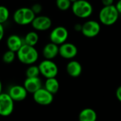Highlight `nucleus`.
Instances as JSON below:
<instances>
[{"label":"nucleus","mask_w":121,"mask_h":121,"mask_svg":"<svg viewBox=\"0 0 121 121\" xmlns=\"http://www.w3.org/2000/svg\"><path fill=\"white\" fill-rule=\"evenodd\" d=\"M17 58L23 64L34 65L39 59V52L34 46L24 44L17 51Z\"/></svg>","instance_id":"1"},{"label":"nucleus","mask_w":121,"mask_h":121,"mask_svg":"<svg viewBox=\"0 0 121 121\" xmlns=\"http://www.w3.org/2000/svg\"><path fill=\"white\" fill-rule=\"evenodd\" d=\"M119 12L115 5L103 7L99 12V21L105 26L113 25L118 19Z\"/></svg>","instance_id":"2"},{"label":"nucleus","mask_w":121,"mask_h":121,"mask_svg":"<svg viewBox=\"0 0 121 121\" xmlns=\"http://www.w3.org/2000/svg\"><path fill=\"white\" fill-rule=\"evenodd\" d=\"M36 17V14L33 12L31 8L21 7L17 9L13 14L14 22L20 26H26L31 24L34 19Z\"/></svg>","instance_id":"3"},{"label":"nucleus","mask_w":121,"mask_h":121,"mask_svg":"<svg viewBox=\"0 0 121 121\" xmlns=\"http://www.w3.org/2000/svg\"><path fill=\"white\" fill-rule=\"evenodd\" d=\"M73 14L81 19H86L91 17L93 12L92 4L86 0H78L72 4Z\"/></svg>","instance_id":"4"},{"label":"nucleus","mask_w":121,"mask_h":121,"mask_svg":"<svg viewBox=\"0 0 121 121\" xmlns=\"http://www.w3.org/2000/svg\"><path fill=\"white\" fill-rule=\"evenodd\" d=\"M40 73L46 79L56 78L58 73V67L52 60L44 59L39 64Z\"/></svg>","instance_id":"5"},{"label":"nucleus","mask_w":121,"mask_h":121,"mask_svg":"<svg viewBox=\"0 0 121 121\" xmlns=\"http://www.w3.org/2000/svg\"><path fill=\"white\" fill-rule=\"evenodd\" d=\"M14 110V101L8 93L0 94V116L8 117L12 114Z\"/></svg>","instance_id":"6"},{"label":"nucleus","mask_w":121,"mask_h":121,"mask_svg":"<svg viewBox=\"0 0 121 121\" xmlns=\"http://www.w3.org/2000/svg\"><path fill=\"white\" fill-rule=\"evenodd\" d=\"M69 37V31L64 26H59L55 27L49 35V39L51 43L60 46L66 42Z\"/></svg>","instance_id":"7"},{"label":"nucleus","mask_w":121,"mask_h":121,"mask_svg":"<svg viewBox=\"0 0 121 121\" xmlns=\"http://www.w3.org/2000/svg\"><path fill=\"white\" fill-rule=\"evenodd\" d=\"M100 31V25L99 22L95 20H89L82 25L81 33L87 38H93L99 34Z\"/></svg>","instance_id":"8"},{"label":"nucleus","mask_w":121,"mask_h":121,"mask_svg":"<svg viewBox=\"0 0 121 121\" xmlns=\"http://www.w3.org/2000/svg\"><path fill=\"white\" fill-rule=\"evenodd\" d=\"M34 100L40 105H48L53 100V95L46 88H41L33 94Z\"/></svg>","instance_id":"9"},{"label":"nucleus","mask_w":121,"mask_h":121,"mask_svg":"<svg viewBox=\"0 0 121 121\" xmlns=\"http://www.w3.org/2000/svg\"><path fill=\"white\" fill-rule=\"evenodd\" d=\"M77 53L78 48L72 43L66 42L59 46V55L65 59L71 60L76 56Z\"/></svg>","instance_id":"10"},{"label":"nucleus","mask_w":121,"mask_h":121,"mask_svg":"<svg viewBox=\"0 0 121 121\" xmlns=\"http://www.w3.org/2000/svg\"><path fill=\"white\" fill-rule=\"evenodd\" d=\"M8 94L13 99L14 102H20L25 100L27 97L28 92L24 86L21 85H13L8 91Z\"/></svg>","instance_id":"11"},{"label":"nucleus","mask_w":121,"mask_h":121,"mask_svg":"<svg viewBox=\"0 0 121 121\" xmlns=\"http://www.w3.org/2000/svg\"><path fill=\"white\" fill-rule=\"evenodd\" d=\"M32 27L39 31H44L48 30L52 26L51 19L46 16H38L36 17L31 23Z\"/></svg>","instance_id":"12"},{"label":"nucleus","mask_w":121,"mask_h":121,"mask_svg":"<svg viewBox=\"0 0 121 121\" xmlns=\"http://www.w3.org/2000/svg\"><path fill=\"white\" fill-rule=\"evenodd\" d=\"M6 44H7V47L8 50L17 53V51L24 44V39L20 37L19 35L12 34L7 38Z\"/></svg>","instance_id":"13"},{"label":"nucleus","mask_w":121,"mask_h":121,"mask_svg":"<svg viewBox=\"0 0 121 121\" xmlns=\"http://www.w3.org/2000/svg\"><path fill=\"white\" fill-rule=\"evenodd\" d=\"M29 93L34 94L35 92L41 89L42 87V81L39 77L26 78L23 84Z\"/></svg>","instance_id":"14"},{"label":"nucleus","mask_w":121,"mask_h":121,"mask_svg":"<svg viewBox=\"0 0 121 121\" xmlns=\"http://www.w3.org/2000/svg\"><path fill=\"white\" fill-rule=\"evenodd\" d=\"M43 56L45 59L53 60L59 55V46L53 43H48L46 44L42 51Z\"/></svg>","instance_id":"15"},{"label":"nucleus","mask_w":121,"mask_h":121,"mask_svg":"<svg viewBox=\"0 0 121 121\" xmlns=\"http://www.w3.org/2000/svg\"><path fill=\"white\" fill-rule=\"evenodd\" d=\"M66 69L67 73L73 78L79 77L81 75L83 71V68L81 63H79L78 60H70L66 65Z\"/></svg>","instance_id":"16"},{"label":"nucleus","mask_w":121,"mask_h":121,"mask_svg":"<svg viewBox=\"0 0 121 121\" xmlns=\"http://www.w3.org/2000/svg\"><path fill=\"white\" fill-rule=\"evenodd\" d=\"M79 121H96L97 113L96 112L90 108L83 109L78 115Z\"/></svg>","instance_id":"17"},{"label":"nucleus","mask_w":121,"mask_h":121,"mask_svg":"<svg viewBox=\"0 0 121 121\" xmlns=\"http://www.w3.org/2000/svg\"><path fill=\"white\" fill-rule=\"evenodd\" d=\"M59 82L56 79V78H48L46 80L44 83V88H46L48 92L52 93L53 95L57 93L59 90Z\"/></svg>","instance_id":"18"},{"label":"nucleus","mask_w":121,"mask_h":121,"mask_svg":"<svg viewBox=\"0 0 121 121\" xmlns=\"http://www.w3.org/2000/svg\"><path fill=\"white\" fill-rule=\"evenodd\" d=\"M39 34L36 31L28 32L24 38V44H26L31 46H34V47L39 42Z\"/></svg>","instance_id":"19"},{"label":"nucleus","mask_w":121,"mask_h":121,"mask_svg":"<svg viewBox=\"0 0 121 121\" xmlns=\"http://www.w3.org/2000/svg\"><path fill=\"white\" fill-rule=\"evenodd\" d=\"M16 58H17V53L12 51L10 50H7L3 53L2 58L3 62L5 63L6 64H11L14 61Z\"/></svg>","instance_id":"20"},{"label":"nucleus","mask_w":121,"mask_h":121,"mask_svg":"<svg viewBox=\"0 0 121 121\" xmlns=\"http://www.w3.org/2000/svg\"><path fill=\"white\" fill-rule=\"evenodd\" d=\"M40 74L41 73H40V70H39V66H36V65L29 66V67L26 70V78L39 77Z\"/></svg>","instance_id":"21"},{"label":"nucleus","mask_w":121,"mask_h":121,"mask_svg":"<svg viewBox=\"0 0 121 121\" xmlns=\"http://www.w3.org/2000/svg\"><path fill=\"white\" fill-rule=\"evenodd\" d=\"M10 12L7 7L3 5H0V24L6 23L9 18Z\"/></svg>","instance_id":"22"},{"label":"nucleus","mask_w":121,"mask_h":121,"mask_svg":"<svg viewBox=\"0 0 121 121\" xmlns=\"http://www.w3.org/2000/svg\"><path fill=\"white\" fill-rule=\"evenodd\" d=\"M56 4L60 11H67L72 6V2L70 0H56Z\"/></svg>","instance_id":"23"},{"label":"nucleus","mask_w":121,"mask_h":121,"mask_svg":"<svg viewBox=\"0 0 121 121\" xmlns=\"http://www.w3.org/2000/svg\"><path fill=\"white\" fill-rule=\"evenodd\" d=\"M31 9L35 14H39L42 11V6L40 4L36 3V4H34V5H32Z\"/></svg>","instance_id":"24"},{"label":"nucleus","mask_w":121,"mask_h":121,"mask_svg":"<svg viewBox=\"0 0 121 121\" xmlns=\"http://www.w3.org/2000/svg\"><path fill=\"white\" fill-rule=\"evenodd\" d=\"M101 3L103 5V7H108L114 5V0H101Z\"/></svg>","instance_id":"25"},{"label":"nucleus","mask_w":121,"mask_h":121,"mask_svg":"<svg viewBox=\"0 0 121 121\" xmlns=\"http://www.w3.org/2000/svg\"><path fill=\"white\" fill-rule=\"evenodd\" d=\"M115 95H116V97H117V100L121 103V86H120L117 88L116 92H115Z\"/></svg>","instance_id":"26"},{"label":"nucleus","mask_w":121,"mask_h":121,"mask_svg":"<svg viewBox=\"0 0 121 121\" xmlns=\"http://www.w3.org/2000/svg\"><path fill=\"white\" fill-rule=\"evenodd\" d=\"M4 36V28L2 24H0V41H1Z\"/></svg>","instance_id":"27"},{"label":"nucleus","mask_w":121,"mask_h":121,"mask_svg":"<svg viewBox=\"0 0 121 121\" xmlns=\"http://www.w3.org/2000/svg\"><path fill=\"white\" fill-rule=\"evenodd\" d=\"M117 12H119L120 14H121V0H118V2L116 3V4L115 5Z\"/></svg>","instance_id":"28"},{"label":"nucleus","mask_w":121,"mask_h":121,"mask_svg":"<svg viewBox=\"0 0 121 121\" xmlns=\"http://www.w3.org/2000/svg\"><path fill=\"white\" fill-rule=\"evenodd\" d=\"M82 25L83 24H76L74 25V29L75 31H81L82 30Z\"/></svg>","instance_id":"29"},{"label":"nucleus","mask_w":121,"mask_h":121,"mask_svg":"<svg viewBox=\"0 0 121 121\" xmlns=\"http://www.w3.org/2000/svg\"><path fill=\"white\" fill-rule=\"evenodd\" d=\"M2 92V83L1 81V80H0V94H1Z\"/></svg>","instance_id":"30"},{"label":"nucleus","mask_w":121,"mask_h":121,"mask_svg":"<svg viewBox=\"0 0 121 121\" xmlns=\"http://www.w3.org/2000/svg\"><path fill=\"white\" fill-rule=\"evenodd\" d=\"M70 1H71V2H72V4H73V3H74L75 2H76V1H78V0H70Z\"/></svg>","instance_id":"31"}]
</instances>
